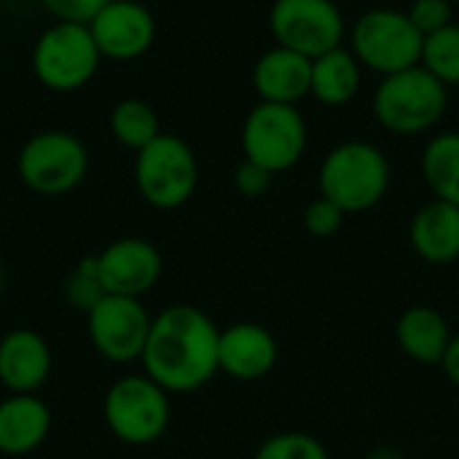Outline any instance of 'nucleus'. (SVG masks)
I'll list each match as a JSON object with an SVG mask.
<instances>
[{
    "mask_svg": "<svg viewBox=\"0 0 459 459\" xmlns=\"http://www.w3.org/2000/svg\"><path fill=\"white\" fill-rule=\"evenodd\" d=\"M218 342L221 328L207 312L175 304L153 317L140 363L167 393H194L221 374Z\"/></svg>",
    "mask_w": 459,
    "mask_h": 459,
    "instance_id": "nucleus-1",
    "label": "nucleus"
},
{
    "mask_svg": "<svg viewBox=\"0 0 459 459\" xmlns=\"http://www.w3.org/2000/svg\"><path fill=\"white\" fill-rule=\"evenodd\" d=\"M320 196L331 199L347 215L377 207L390 188L387 156L366 140H347L336 145L317 172Z\"/></svg>",
    "mask_w": 459,
    "mask_h": 459,
    "instance_id": "nucleus-2",
    "label": "nucleus"
},
{
    "mask_svg": "<svg viewBox=\"0 0 459 459\" xmlns=\"http://www.w3.org/2000/svg\"><path fill=\"white\" fill-rule=\"evenodd\" d=\"M449 105V89L422 65L382 75L374 91V116L393 134H422L433 129Z\"/></svg>",
    "mask_w": 459,
    "mask_h": 459,
    "instance_id": "nucleus-3",
    "label": "nucleus"
},
{
    "mask_svg": "<svg viewBox=\"0 0 459 459\" xmlns=\"http://www.w3.org/2000/svg\"><path fill=\"white\" fill-rule=\"evenodd\" d=\"M100 48L91 38L89 24L54 22L48 24L32 46L30 65L38 83L48 91L70 94L83 89L100 67Z\"/></svg>",
    "mask_w": 459,
    "mask_h": 459,
    "instance_id": "nucleus-4",
    "label": "nucleus"
},
{
    "mask_svg": "<svg viewBox=\"0 0 459 459\" xmlns=\"http://www.w3.org/2000/svg\"><path fill=\"white\" fill-rule=\"evenodd\" d=\"M102 414L108 430L121 444L148 446L156 444L169 428V393L148 374H129L108 390Z\"/></svg>",
    "mask_w": 459,
    "mask_h": 459,
    "instance_id": "nucleus-5",
    "label": "nucleus"
},
{
    "mask_svg": "<svg viewBox=\"0 0 459 459\" xmlns=\"http://www.w3.org/2000/svg\"><path fill=\"white\" fill-rule=\"evenodd\" d=\"M199 183V161L178 134H159L134 159V186L156 210L183 207Z\"/></svg>",
    "mask_w": 459,
    "mask_h": 459,
    "instance_id": "nucleus-6",
    "label": "nucleus"
},
{
    "mask_svg": "<svg viewBox=\"0 0 459 459\" xmlns=\"http://www.w3.org/2000/svg\"><path fill=\"white\" fill-rule=\"evenodd\" d=\"M16 172L30 191L40 196H62L83 183L89 172V151L75 134L46 129L22 145Z\"/></svg>",
    "mask_w": 459,
    "mask_h": 459,
    "instance_id": "nucleus-7",
    "label": "nucleus"
},
{
    "mask_svg": "<svg viewBox=\"0 0 459 459\" xmlns=\"http://www.w3.org/2000/svg\"><path fill=\"white\" fill-rule=\"evenodd\" d=\"M422 43L425 35L414 27L409 13L395 8H371L360 13L352 27L355 59L379 75L420 65Z\"/></svg>",
    "mask_w": 459,
    "mask_h": 459,
    "instance_id": "nucleus-8",
    "label": "nucleus"
},
{
    "mask_svg": "<svg viewBox=\"0 0 459 459\" xmlns=\"http://www.w3.org/2000/svg\"><path fill=\"white\" fill-rule=\"evenodd\" d=\"M307 121L296 105L261 102L242 124V153L272 175L293 169L307 151Z\"/></svg>",
    "mask_w": 459,
    "mask_h": 459,
    "instance_id": "nucleus-9",
    "label": "nucleus"
},
{
    "mask_svg": "<svg viewBox=\"0 0 459 459\" xmlns=\"http://www.w3.org/2000/svg\"><path fill=\"white\" fill-rule=\"evenodd\" d=\"M269 30L277 46L317 59L344 40V16L333 0H274Z\"/></svg>",
    "mask_w": 459,
    "mask_h": 459,
    "instance_id": "nucleus-10",
    "label": "nucleus"
},
{
    "mask_svg": "<svg viewBox=\"0 0 459 459\" xmlns=\"http://www.w3.org/2000/svg\"><path fill=\"white\" fill-rule=\"evenodd\" d=\"M153 317L148 315L143 299L108 293L89 315L91 347L110 363H134L143 358L148 344Z\"/></svg>",
    "mask_w": 459,
    "mask_h": 459,
    "instance_id": "nucleus-11",
    "label": "nucleus"
},
{
    "mask_svg": "<svg viewBox=\"0 0 459 459\" xmlns=\"http://www.w3.org/2000/svg\"><path fill=\"white\" fill-rule=\"evenodd\" d=\"M91 38L110 62H132L156 40V19L137 0H110L89 22Z\"/></svg>",
    "mask_w": 459,
    "mask_h": 459,
    "instance_id": "nucleus-12",
    "label": "nucleus"
},
{
    "mask_svg": "<svg viewBox=\"0 0 459 459\" xmlns=\"http://www.w3.org/2000/svg\"><path fill=\"white\" fill-rule=\"evenodd\" d=\"M94 258H97L100 280L105 290L113 296L143 299L156 288L164 269L159 247L143 237L116 239Z\"/></svg>",
    "mask_w": 459,
    "mask_h": 459,
    "instance_id": "nucleus-13",
    "label": "nucleus"
},
{
    "mask_svg": "<svg viewBox=\"0 0 459 459\" xmlns=\"http://www.w3.org/2000/svg\"><path fill=\"white\" fill-rule=\"evenodd\" d=\"M277 339L261 323H234L221 331L218 368L237 382H258L277 366Z\"/></svg>",
    "mask_w": 459,
    "mask_h": 459,
    "instance_id": "nucleus-14",
    "label": "nucleus"
},
{
    "mask_svg": "<svg viewBox=\"0 0 459 459\" xmlns=\"http://www.w3.org/2000/svg\"><path fill=\"white\" fill-rule=\"evenodd\" d=\"M51 374V350L30 328H13L0 339V385L16 395L35 393Z\"/></svg>",
    "mask_w": 459,
    "mask_h": 459,
    "instance_id": "nucleus-15",
    "label": "nucleus"
},
{
    "mask_svg": "<svg viewBox=\"0 0 459 459\" xmlns=\"http://www.w3.org/2000/svg\"><path fill=\"white\" fill-rule=\"evenodd\" d=\"M253 86L261 102L296 105L312 89V59L285 46H274L258 56L253 67Z\"/></svg>",
    "mask_w": 459,
    "mask_h": 459,
    "instance_id": "nucleus-16",
    "label": "nucleus"
},
{
    "mask_svg": "<svg viewBox=\"0 0 459 459\" xmlns=\"http://www.w3.org/2000/svg\"><path fill=\"white\" fill-rule=\"evenodd\" d=\"M411 250L433 266L459 261V207L433 199L420 207L409 223Z\"/></svg>",
    "mask_w": 459,
    "mask_h": 459,
    "instance_id": "nucleus-17",
    "label": "nucleus"
},
{
    "mask_svg": "<svg viewBox=\"0 0 459 459\" xmlns=\"http://www.w3.org/2000/svg\"><path fill=\"white\" fill-rule=\"evenodd\" d=\"M51 430V411L48 406L27 393V395H8L0 401V452L8 457H22L35 452Z\"/></svg>",
    "mask_w": 459,
    "mask_h": 459,
    "instance_id": "nucleus-18",
    "label": "nucleus"
},
{
    "mask_svg": "<svg viewBox=\"0 0 459 459\" xmlns=\"http://www.w3.org/2000/svg\"><path fill=\"white\" fill-rule=\"evenodd\" d=\"M395 342L409 360L422 366H441L446 347L452 342V331L438 309L417 304L398 317Z\"/></svg>",
    "mask_w": 459,
    "mask_h": 459,
    "instance_id": "nucleus-19",
    "label": "nucleus"
},
{
    "mask_svg": "<svg viewBox=\"0 0 459 459\" xmlns=\"http://www.w3.org/2000/svg\"><path fill=\"white\" fill-rule=\"evenodd\" d=\"M360 89V62L344 46L312 59V89L309 94L328 105L342 108L347 105Z\"/></svg>",
    "mask_w": 459,
    "mask_h": 459,
    "instance_id": "nucleus-20",
    "label": "nucleus"
},
{
    "mask_svg": "<svg viewBox=\"0 0 459 459\" xmlns=\"http://www.w3.org/2000/svg\"><path fill=\"white\" fill-rule=\"evenodd\" d=\"M422 175L436 199L459 207V132H444L425 145Z\"/></svg>",
    "mask_w": 459,
    "mask_h": 459,
    "instance_id": "nucleus-21",
    "label": "nucleus"
},
{
    "mask_svg": "<svg viewBox=\"0 0 459 459\" xmlns=\"http://www.w3.org/2000/svg\"><path fill=\"white\" fill-rule=\"evenodd\" d=\"M110 132L118 145H124L134 153L143 151L148 143H153L161 134L156 110L145 100H137V97H126V100L116 102V108L110 113Z\"/></svg>",
    "mask_w": 459,
    "mask_h": 459,
    "instance_id": "nucleus-22",
    "label": "nucleus"
},
{
    "mask_svg": "<svg viewBox=\"0 0 459 459\" xmlns=\"http://www.w3.org/2000/svg\"><path fill=\"white\" fill-rule=\"evenodd\" d=\"M420 65L436 75L446 89L459 86V24H446L430 35H425Z\"/></svg>",
    "mask_w": 459,
    "mask_h": 459,
    "instance_id": "nucleus-23",
    "label": "nucleus"
},
{
    "mask_svg": "<svg viewBox=\"0 0 459 459\" xmlns=\"http://www.w3.org/2000/svg\"><path fill=\"white\" fill-rule=\"evenodd\" d=\"M108 296L102 280H100V269H97V258H83L78 261V266L73 269V274L67 277V285H65V299L67 304L81 312V315H89L102 299Z\"/></svg>",
    "mask_w": 459,
    "mask_h": 459,
    "instance_id": "nucleus-24",
    "label": "nucleus"
},
{
    "mask_svg": "<svg viewBox=\"0 0 459 459\" xmlns=\"http://www.w3.org/2000/svg\"><path fill=\"white\" fill-rule=\"evenodd\" d=\"M253 459H331L325 444L309 433L301 430H288L269 436Z\"/></svg>",
    "mask_w": 459,
    "mask_h": 459,
    "instance_id": "nucleus-25",
    "label": "nucleus"
},
{
    "mask_svg": "<svg viewBox=\"0 0 459 459\" xmlns=\"http://www.w3.org/2000/svg\"><path fill=\"white\" fill-rule=\"evenodd\" d=\"M344 218H347V212H344L342 207H336V204H333L331 199H325V196H317V199L309 202L307 210H304V229H307L312 237L325 239V237H333V234L342 229Z\"/></svg>",
    "mask_w": 459,
    "mask_h": 459,
    "instance_id": "nucleus-26",
    "label": "nucleus"
},
{
    "mask_svg": "<svg viewBox=\"0 0 459 459\" xmlns=\"http://www.w3.org/2000/svg\"><path fill=\"white\" fill-rule=\"evenodd\" d=\"M406 13L422 35H430V32L452 24V3L449 0H414Z\"/></svg>",
    "mask_w": 459,
    "mask_h": 459,
    "instance_id": "nucleus-27",
    "label": "nucleus"
},
{
    "mask_svg": "<svg viewBox=\"0 0 459 459\" xmlns=\"http://www.w3.org/2000/svg\"><path fill=\"white\" fill-rule=\"evenodd\" d=\"M110 0H40V5L56 19V22H78L89 24L100 8H105Z\"/></svg>",
    "mask_w": 459,
    "mask_h": 459,
    "instance_id": "nucleus-28",
    "label": "nucleus"
},
{
    "mask_svg": "<svg viewBox=\"0 0 459 459\" xmlns=\"http://www.w3.org/2000/svg\"><path fill=\"white\" fill-rule=\"evenodd\" d=\"M272 172H266L264 167H258L255 161H247L242 159L239 167L234 169V188L247 196V199H255V196H264L272 186Z\"/></svg>",
    "mask_w": 459,
    "mask_h": 459,
    "instance_id": "nucleus-29",
    "label": "nucleus"
},
{
    "mask_svg": "<svg viewBox=\"0 0 459 459\" xmlns=\"http://www.w3.org/2000/svg\"><path fill=\"white\" fill-rule=\"evenodd\" d=\"M441 368H444V374H446V379L459 387V336H452V342H449V347H446V355H444V360H441Z\"/></svg>",
    "mask_w": 459,
    "mask_h": 459,
    "instance_id": "nucleus-30",
    "label": "nucleus"
},
{
    "mask_svg": "<svg viewBox=\"0 0 459 459\" xmlns=\"http://www.w3.org/2000/svg\"><path fill=\"white\" fill-rule=\"evenodd\" d=\"M366 459H403V457H401V452H395V449H390V446H379V449H374V452H371Z\"/></svg>",
    "mask_w": 459,
    "mask_h": 459,
    "instance_id": "nucleus-31",
    "label": "nucleus"
},
{
    "mask_svg": "<svg viewBox=\"0 0 459 459\" xmlns=\"http://www.w3.org/2000/svg\"><path fill=\"white\" fill-rule=\"evenodd\" d=\"M0 288H3V269H0Z\"/></svg>",
    "mask_w": 459,
    "mask_h": 459,
    "instance_id": "nucleus-32",
    "label": "nucleus"
},
{
    "mask_svg": "<svg viewBox=\"0 0 459 459\" xmlns=\"http://www.w3.org/2000/svg\"><path fill=\"white\" fill-rule=\"evenodd\" d=\"M457 3H459V0H457Z\"/></svg>",
    "mask_w": 459,
    "mask_h": 459,
    "instance_id": "nucleus-33",
    "label": "nucleus"
}]
</instances>
